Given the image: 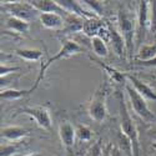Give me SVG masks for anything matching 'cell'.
I'll list each match as a JSON object with an SVG mask.
<instances>
[{
    "label": "cell",
    "instance_id": "12",
    "mask_svg": "<svg viewBox=\"0 0 156 156\" xmlns=\"http://www.w3.org/2000/svg\"><path fill=\"white\" fill-rule=\"evenodd\" d=\"M108 29H109V41L111 43L112 50L115 51V54L118 56L122 58L125 54H127L126 44H125V40H124L122 35L116 30L110 23L108 24Z\"/></svg>",
    "mask_w": 156,
    "mask_h": 156
},
{
    "label": "cell",
    "instance_id": "19",
    "mask_svg": "<svg viewBox=\"0 0 156 156\" xmlns=\"http://www.w3.org/2000/svg\"><path fill=\"white\" fill-rule=\"evenodd\" d=\"M15 54L20 56L21 59L27 61H39L43 58V51L39 49H31V48H24V49H16Z\"/></svg>",
    "mask_w": 156,
    "mask_h": 156
},
{
    "label": "cell",
    "instance_id": "32",
    "mask_svg": "<svg viewBox=\"0 0 156 156\" xmlns=\"http://www.w3.org/2000/svg\"><path fill=\"white\" fill-rule=\"evenodd\" d=\"M151 136H152L154 139H156V129H154V130H151Z\"/></svg>",
    "mask_w": 156,
    "mask_h": 156
},
{
    "label": "cell",
    "instance_id": "18",
    "mask_svg": "<svg viewBox=\"0 0 156 156\" xmlns=\"http://www.w3.org/2000/svg\"><path fill=\"white\" fill-rule=\"evenodd\" d=\"M156 58V44H144L136 53L137 61H150Z\"/></svg>",
    "mask_w": 156,
    "mask_h": 156
},
{
    "label": "cell",
    "instance_id": "22",
    "mask_svg": "<svg viewBox=\"0 0 156 156\" xmlns=\"http://www.w3.org/2000/svg\"><path fill=\"white\" fill-rule=\"evenodd\" d=\"M98 64H99L100 66L108 73V75L111 77V79H112L115 83H126V81H127L125 74L118 71L116 69H114V68H111V66H108V65L102 64V62H99V61H98Z\"/></svg>",
    "mask_w": 156,
    "mask_h": 156
},
{
    "label": "cell",
    "instance_id": "11",
    "mask_svg": "<svg viewBox=\"0 0 156 156\" xmlns=\"http://www.w3.org/2000/svg\"><path fill=\"white\" fill-rule=\"evenodd\" d=\"M126 79H127V83L131 85L144 99L156 102V93L154 91V90L147 84H145L144 81H141L140 79H137L136 76L129 75V74L126 75Z\"/></svg>",
    "mask_w": 156,
    "mask_h": 156
},
{
    "label": "cell",
    "instance_id": "7",
    "mask_svg": "<svg viewBox=\"0 0 156 156\" xmlns=\"http://www.w3.org/2000/svg\"><path fill=\"white\" fill-rule=\"evenodd\" d=\"M87 112L94 121L102 122L108 116L106 109V89L105 86H101L98 91L94 94L91 102L89 104Z\"/></svg>",
    "mask_w": 156,
    "mask_h": 156
},
{
    "label": "cell",
    "instance_id": "26",
    "mask_svg": "<svg viewBox=\"0 0 156 156\" xmlns=\"http://www.w3.org/2000/svg\"><path fill=\"white\" fill-rule=\"evenodd\" d=\"M18 152V149L15 145H3L0 147V156H14Z\"/></svg>",
    "mask_w": 156,
    "mask_h": 156
},
{
    "label": "cell",
    "instance_id": "15",
    "mask_svg": "<svg viewBox=\"0 0 156 156\" xmlns=\"http://www.w3.org/2000/svg\"><path fill=\"white\" fill-rule=\"evenodd\" d=\"M28 135H29L28 130L21 126L12 125V126L2 127V139L8 140V141H16V140H20L25 136H28Z\"/></svg>",
    "mask_w": 156,
    "mask_h": 156
},
{
    "label": "cell",
    "instance_id": "6",
    "mask_svg": "<svg viewBox=\"0 0 156 156\" xmlns=\"http://www.w3.org/2000/svg\"><path fill=\"white\" fill-rule=\"evenodd\" d=\"M126 93H127V95H129L130 104H131V108H133V110L135 111V114H136L137 116H140L142 120H145V121H147V122L154 121L155 115H154L152 111L149 109L147 102H146V99L142 98L129 83H126Z\"/></svg>",
    "mask_w": 156,
    "mask_h": 156
},
{
    "label": "cell",
    "instance_id": "14",
    "mask_svg": "<svg viewBox=\"0 0 156 156\" xmlns=\"http://www.w3.org/2000/svg\"><path fill=\"white\" fill-rule=\"evenodd\" d=\"M59 137L66 150H71L76 137V129L70 122H62L59 126Z\"/></svg>",
    "mask_w": 156,
    "mask_h": 156
},
{
    "label": "cell",
    "instance_id": "31",
    "mask_svg": "<svg viewBox=\"0 0 156 156\" xmlns=\"http://www.w3.org/2000/svg\"><path fill=\"white\" fill-rule=\"evenodd\" d=\"M25 156H43L40 152H31V154H28V155H25Z\"/></svg>",
    "mask_w": 156,
    "mask_h": 156
},
{
    "label": "cell",
    "instance_id": "21",
    "mask_svg": "<svg viewBox=\"0 0 156 156\" xmlns=\"http://www.w3.org/2000/svg\"><path fill=\"white\" fill-rule=\"evenodd\" d=\"M30 94V90H16V89H6V90H2V99L4 100H19L21 98H24L25 95Z\"/></svg>",
    "mask_w": 156,
    "mask_h": 156
},
{
    "label": "cell",
    "instance_id": "30",
    "mask_svg": "<svg viewBox=\"0 0 156 156\" xmlns=\"http://www.w3.org/2000/svg\"><path fill=\"white\" fill-rule=\"evenodd\" d=\"M139 64L142 66H156V58L150 61H139Z\"/></svg>",
    "mask_w": 156,
    "mask_h": 156
},
{
    "label": "cell",
    "instance_id": "8",
    "mask_svg": "<svg viewBox=\"0 0 156 156\" xmlns=\"http://www.w3.org/2000/svg\"><path fill=\"white\" fill-rule=\"evenodd\" d=\"M21 114L29 115L35 120V122L40 126L44 130H51V125H53V121H51V116L50 112L44 106H30V108H24L20 110Z\"/></svg>",
    "mask_w": 156,
    "mask_h": 156
},
{
    "label": "cell",
    "instance_id": "16",
    "mask_svg": "<svg viewBox=\"0 0 156 156\" xmlns=\"http://www.w3.org/2000/svg\"><path fill=\"white\" fill-rule=\"evenodd\" d=\"M104 29L102 23L99 18H91L84 20V27H83V33L89 36L90 39H93L95 36H99L101 30Z\"/></svg>",
    "mask_w": 156,
    "mask_h": 156
},
{
    "label": "cell",
    "instance_id": "23",
    "mask_svg": "<svg viewBox=\"0 0 156 156\" xmlns=\"http://www.w3.org/2000/svg\"><path fill=\"white\" fill-rule=\"evenodd\" d=\"M76 136L81 141H90L93 139V130L86 125H77L76 127Z\"/></svg>",
    "mask_w": 156,
    "mask_h": 156
},
{
    "label": "cell",
    "instance_id": "24",
    "mask_svg": "<svg viewBox=\"0 0 156 156\" xmlns=\"http://www.w3.org/2000/svg\"><path fill=\"white\" fill-rule=\"evenodd\" d=\"M84 6L89 8V11H91L93 14H95L96 16H101L102 15V5L100 2H96V0H84V2H80Z\"/></svg>",
    "mask_w": 156,
    "mask_h": 156
},
{
    "label": "cell",
    "instance_id": "28",
    "mask_svg": "<svg viewBox=\"0 0 156 156\" xmlns=\"http://www.w3.org/2000/svg\"><path fill=\"white\" fill-rule=\"evenodd\" d=\"M87 156H102V154H101V149H100V144H95L91 149H90Z\"/></svg>",
    "mask_w": 156,
    "mask_h": 156
},
{
    "label": "cell",
    "instance_id": "2",
    "mask_svg": "<svg viewBox=\"0 0 156 156\" xmlns=\"http://www.w3.org/2000/svg\"><path fill=\"white\" fill-rule=\"evenodd\" d=\"M119 106H120V129H121V133L130 140V142H131L134 156H139V152H140L139 133H137L136 125H135L133 118L130 116V112L126 108L124 98L121 95L119 98Z\"/></svg>",
    "mask_w": 156,
    "mask_h": 156
},
{
    "label": "cell",
    "instance_id": "5",
    "mask_svg": "<svg viewBox=\"0 0 156 156\" xmlns=\"http://www.w3.org/2000/svg\"><path fill=\"white\" fill-rule=\"evenodd\" d=\"M2 3H3L2 9L9 12L11 16L25 20L28 23L37 16H40V12L30 4V2H12V3L2 2Z\"/></svg>",
    "mask_w": 156,
    "mask_h": 156
},
{
    "label": "cell",
    "instance_id": "29",
    "mask_svg": "<svg viewBox=\"0 0 156 156\" xmlns=\"http://www.w3.org/2000/svg\"><path fill=\"white\" fill-rule=\"evenodd\" d=\"M110 155L111 156H127L120 147H116V146H110Z\"/></svg>",
    "mask_w": 156,
    "mask_h": 156
},
{
    "label": "cell",
    "instance_id": "27",
    "mask_svg": "<svg viewBox=\"0 0 156 156\" xmlns=\"http://www.w3.org/2000/svg\"><path fill=\"white\" fill-rule=\"evenodd\" d=\"M18 70H19L18 66H8L6 62H2V66H0V75H2V79L5 77L6 75L12 74V73H15Z\"/></svg>",
    "mask_w": 156,
    "mask_h": 156
},
{
    "label": "cell",
    "instance_id": "17",
    "mask_svg": "<svg viewBox=\"0 0 156 156\" xmlns=\"http://www.w3.org/2000/svg\"><path fill=\"white\" fill-rule=\"evenodd\" d=\"M5 27L6 29L14 31L16 34H28L30 30V23L14 18V16H10L5 23Z\"/></svg>",
    "mask_w": 156,
    "mask_h": 156
},
{
    "label": "cell",
    "instance_id": "3",
    "mask_svg": "<svg viewBox=\"0 0 156 156\" xmlns=\"http://www.w3.org/2000/svg\"><path fill=\"white\" fill-rule=\"evenodd\" d=\"M81 51H83V46H80L76 41H74V40H65L64 44H62V46H61V49L58 51V53L54 56L49 58L48 61L41 65V69H40V71H39V75L36 77V80H35V85L30 89V93H33L34 90L39 86V84L41 83V80L44 79V76H45V71L48 70V68L50 66L51 64H54V62H56L59 60H62V59L70 58L73 55L80 54Z\"/></svg>",
    "mask_w": 156,
    "mask_h": 156
},
{
    "label": "cell",
    "instance_id": "10",
    "mask_svg": "<svg viewBox=\"0 0 156 156\" xmlns=\"http://www.w3.org/2000/svg\"><path fill=\"white\" fill-rule=\"evenodd\" d=\"M30 4L40 12V14L41 12H55V14L64 16L65 19L71 15L68 11H65L56 2H53V0H31Z\"/></svg>",
    "mask_w": 156,
    "mask_h": 156
},
{
    "label": "cell",
    "instance_id": "20",
    "mask_svg": "<svg viewBox=\"0 0 156 156\" xmlns=\"http://www.w3.org/2000/svg\"><path fill=\"white\" fill-rule=\"evenodd\" d=\"M90 44L94 50V53L99 58H106L109 55V48L106 45V41L101 39L100 36H95L93 39H90Z\"/></svg>",
    "mask_w": 156,
    "mask_h": 156
},
{
    "label": "cell",
    "instance_id": "9",
    "mask_svg": "<svg viewBox=\"0 0 156 156\" xmlns=\"http://www.w3.org/2000/svg\"><path fill=\"white\" fill-rule=\"evenodd\" d=\"M65 11H68L69 14L75 15V16H79L84 20L86 19H91V18H99L95 14H93L91 11L85 10L83 8V4L80 2H75V0H58L56 2Z\"/></svg>",
    "mask_w": 156,
    "mask_h": 156
},
{
    "label": "cell",
    "instance_id": "1",
    "mask_svg": "<svg viewBox=\"0 0 156 156\" xmlns=\"http://www.w3.org/2000/svg\"><path fill=\"white\" fill-rule=\"evenodd\" d=\"M118 24H119V33L122 35L126 51L129 59H133L134 51H135V40H136V19L131 18L129 12L121 8L118 14Z\"/></svg>",
    "mask_w": 156,
    "mask_h": 156
},
{
    "label": "cell",
    "instance_id": "25",
    "mask_svg": "<svg viewBox=\"0 0 156 156\" xmlns=\"http://www.w3.org/2000/svg\"><path fill=\"white\" fill-rule=\"evenodd\" d=\"M150 31L156 33V0L150 2Z\"/></svg>",
    "mask_w": 156,
    "mask_h": 156
},
{
    "label": "cell",
    "instance_id": "13",
    "mask_svg": "<svg viewBox=\"0 0 156 156\" xmlns=\"http://www.w3.org/2000/svg\"><path fill=\"white\" fill-rule=\"evenodd\" d=\"M41 25L51 30H62L65 27V18L55 12H41L39 16Z\"/></svg>",
    "mask_w": 156,
    "mask_h": 156
},
{
    "label": "cell",
    "instance_id": "4",
    "mask_svg": "<svg viewBox=\"0 0 156 156\" xmlns=\"http://www.w3.org/2000/svg\"><path fill=\"white\" fill-rule=\"evenodd\" d=\"M150 2L142 0L139 3V10L136 15V40L135 46L137 50L144 45L147 29H150Z\"/></svg>",
    "mask_w": 156,
    "mask_h": 156
}]
</instances>
